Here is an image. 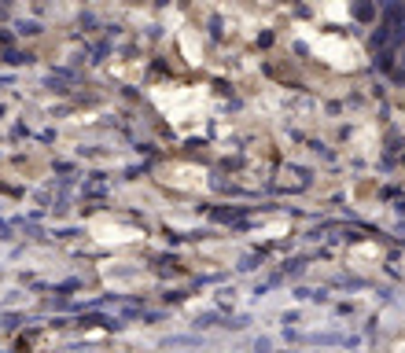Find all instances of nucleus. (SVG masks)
<instances>
[{
    "label": "nucleus",
    "instance_id": "f257e3e1",
    "mask_svg": "<svg viewBox=\"0 0 405 353\" xmlns=\"http://www.w3.org/2000/svg\"><path fill=\"white\" fill-rule=\"evenodd\" d=\"M398 59H402V70H398V74H402V78H405V52H402V56H398Z\"/></svg>",
    "mask_w": 405,
    "mask_h": 353
}]
</instances>
